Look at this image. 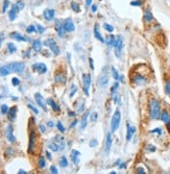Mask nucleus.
Instances as JSON below:
<instances>
[{
	"instance_id": "55",
	"label": "nucleus",
	"mask_w": 170,
	"mask_h": 174,
	"mask_svg": "<svg viewBox=\"0 0 170 174\" xmlns=\"http://www.w3.org/2000/svg\"><path fill=\"white\" fill-rule=\"evenodd\" d=\"M92 5V0H86V7H89Z\"/></svg>"
},
{
	"instance_id": "20",
	"label": "nucleus",
	"mask_w": 170,
	"mask_h": 174,
	"mask_svg": "<svg viewBox=\"0 0 170 174\" xmlns=\"http://www.w3.org/2000/svg\"><path fill=\"white\" fill-rule=\"evenodd\" d=\"M94 35H95V38L97 39L98 41L101 42V43H104V39L102 38V35H101L100 34V31H99V28H98V24H95V26H94Z\"/></svg>"
},
{
	"instance_id": "50",
	"label": "nucleus",
	"mask_w": 170,
	"mask_h": 174,
	"mask_svg": "<svg viewBox=\"0 0 170 174\" xmlns=\"http://www.w3.org/2000/svg\"><path fill=\"white\" fill-rule=\"evenodd\" d=\"M28 107L29 109H31L32 112H34L35 114H39V111H38V109L37 107H35L34 106H32V104H28Z\"/></svg>"
},
{
	"instance_id": "30",
	"label": "nucleus",
	"mask_w": 170,
	"mask_h": 174,
	"mask_svg": "<svg viewBox=\"0 0 170 174\" xmlns=\"http://www.w3.org/2000/svg\"><path fill=\"white\" fill-rule=\"evenodd\" d=\"M144 19H145L146 22H150V21L153 19V14H151V12H150L149 10H146V11H145V14H144Z\"/></svg>"
},
{
	"instance_id": "3",
	"label": "nucleus",
	"mask_w": 170,
	"mask_h": 174,
	"mask_svg": "<svg viewBox=\"0 0 170 174\" xmlns=\"http://www.w3.org/2000/svg\"><path fill=\"white\" fill-rule=\"evenodd\" d=\"M8 69L11 70L12 73H23V71L25 70V64L24 63H20V62H15V63H10L8 65H7Z\"/></svg>"
},
{
	"instance_id": "48",
	"label": "nucleus",
	"mask_w": 170,
	"mask_h": 174,
	"mask_svg": "<svg viewBox=\"0 0 170 174\" xmlns=\"http://www.w3.org/2000/svg\"><path fill=\"white\" fill-rule=\"evenodd\" d=\"M56 126H58V129L61 131V133H64L65 131V127L63 126V124L61 122H58V124H56Z\"/></svg>"
},
{
	"instance_id": "40",
	"label": "nucleus",
	"mask_w": 170,
	"mask_h": 174,
	"mask_svg": "<svg viewBox=\"0 0 170 174\" xmlns=\"http://www.w3.org/2000/svg\"><path fill=\"white\" fill-rule=\"evenodd\" d=\"M98 145V141L96 139H92L90 142H89V146L91 147V148H94V147H96Z\"/></svg>"
},
{
	"instance_id": "19",
	"label": "nucleus",
	"mask_w": 170,
	"mask_h": 174,
	"mask_svg": "<svg viewBox=\"0 0 170 174\" xmlns=\"http://www.w3.org/2000/svg\"><path fill=\"white\" fill-rule=\"evenodd\" d=\"M112 134L111 133L106 134V152L109 153L110 150H111V147H112Z\"/></svg>"
},
{
	"instance_id": "52",
	"label": "nucleus",
	"mask_w": 170,
	"mask_h": 174,
	"mask_svg": "<svg viewBox=\"0 0 170 174\" xmlns=\"http://www.w3.org/2000/svg\"><path fill=\"white\" fill-rule=\"evenodd\" d=\"M17 5H18V7H19L20 10H22V8H24V2H22V1H19V2H18Z\"/></svg>"
},
{
	"instance_id": "13",
	"label": "nucleus",
	"mask_w": 170,
	"mask_h": 174,
	"mask_svg": "<svg viewBox=\"0 0 170 174\" xmlns=\"http://www.w3.org/2000/svg\"><path fill=\"white\" fill-rule=\"evenodd\" d=\"M7 138L11 143H14L16 141V137L14 136V128L12 125H8L7 128Z\"/></svg>"
},
{
	"instance_id": "31",
	"label": "nucleus",
	"mask_w": 170,
	"mask_h": 174,
	"mask_svg": "<svg viewBox=\"0 0 170 174\" xmlns=\"http://www.w3.org/2000/svg\"><path fill=\"white\" fill-rule=\"evenodd\" d=\"M38 167L40 168V169H43V168L46 167V161H45V158L44 157H40V158H39Z\"/></svg>"
},
{
	"instance_id": "51",
	"label": "nucleus",
	"mask_w": 170,
	"mask_h": 174,
	"mask_svg": "<svg viewBox=\"0 0 170 174\" xmlns=\"http://www.w3.org/2000/svg\"><path fill=\"white\" fill-rule=\"evenodd\" d=\"M50 170H51V173H53V174H58L59 173L58 168H56L55 166H51V167H50Z\"/></svg>"
},
{
	"instance_id": "45",
	"label": "nucleus",
	"mask_w": 170,
	"mask_h": 174,
	"mask_svg": "<svg viewBox=\"0 0 170 174\" xmlns=\"http://www.w3.org/2000/svg\"><path fill=\"white\" fill-rule=\"evenodd\" d=\"M165 93L167 95H170V80H168L165 85Z\"/></svg>"
},
{
	"instance_id": "57",
	"label": "nucleus",
	"mask_w": 170,
	"mask_h": 174,
	"mask_svg": "<svg viewBox=\"0 0 170 174\" xmlns=\"http://www.w3.org/2000/svg\"><path fill=\"white\" fill-rule=\"evenodd\" d=\"M151 133H158V134H162V131H161V128H156V129L151 130Z\"/></svg>"
},
{
	"instance_id": "42",
	"label": "nucleus",
	"mask_w": 170,
	"mask_h": 174,
	"mask_svg": "<svg viewBox=\"0 0 170 174\" xmlns=\"http://www.w3.org/2000/svg\"><path fill=\"white\" fill-rule=\"evenodd\" d=\"M8 7H10V1H8V0H4L3 7H2V12H3V13H5V12H7V10L8 8Z\"/></svg>"
},
{
	"instance_id": "49",
	"label": "nucleus",
	"mask_w": 170,
	"mask_h": 174,
	"mask_svg": "<svg viewBox=\"0 0 170 174\" xmlns=\"http://www.w3.org/2000/svg\"><path fill=\"white\" fill-rule=\"evenodd\" d=\"M37 31H39V34H43V32L45 31V28H44L42 25H40V24H38V25H37Z\"/></svg>"
},
{
	"instance_id": "12",
	"label": "nucleus",
	"mask_w": 170,
	"mask_h": 174,
	"mask_svg": "<svg viewBox=\"0 0 170 174\" xmlns=\"http://www.w3.org/2000/svg\"><path fill=\"white\" fill-rule=\"evenodd\" d=\"M19 11H20V8L18 7L17 4H14L13 7H12L11 11L8 12V18H10L11 21H14L15 19H16L17 15H18V13H19Z\"/></svg>"
},
{
	"instance_id": "25",
	"label": "nucleus",
	"mask_w": 170,
	"mask_h": 174,
	"mask_svg": "<svg viewBox=\"0 0 170 174\" xmlns=\"http://www.w3.org/2000/svg\"><path fill=\"white\" fill-rule=\"evenodd\" d=\"M54 80H55V82H58V83H64L66 82V76L63 73H58L54 76Z\"/></svg>"
},
{
	"instance_id": "44",
	"label": "nucleus",
	"mask_w": 170,
	"mask_h": 174,
	"mask_svg": "<svg viewBox=\"0 0 170 174\" xmlns=\"http://www.w3.org/2000/svg\"><path fill=\"white\" fill-rule=\"evenodd\" d=\"M118 87H119V83L116 82L114 85H113L112 87V90H111V93H112V95L113 94H116V91H117V89H118Z\"/></svg>"
},
{
	"instance_id": "32",
	"label": "nucleus",
	"mask_w": 170,
	"mask_h": 174,
	"mask_svg": "<svg viewBox=\"0 0 170 174\" xmlns=\"http://www.w3.org/2000/svg\"><path fill=\"white\" fill-rule=\"evenodd\" d=\"M48 148L50 149V150H52V151H54V152L59 150V146L55 142L54 143H50L49 145H48Z\"/></svg>"
},
{
	"instance_id": "26",
	"label": "nucleus",
	"mask_w": 170,
	"mask_h": 174,
	"mask_svg": "<svg viewBox=\"0 0 170 174\" xmlns=\"http://www.w3.org/2000/svg\"><path fill=\"white\" fill-rule=\"evenodd\" d=\"M115 42H116V37H115V35H109V37L106 39V43L110 47H114Z\"/></svg>"
},
{
	"instance_id": "62",
	"label": "nucleus",
	"mask_w": 170,
	"mask_h": 174,
	"mask_svg": "<svg viewBox=\"0 0 170 174\" xmlns=\"http://www.w3.org/2000/svg\"><path fill=\"white\" fill-rule=\"evenodd\" d=\"M18 173H19V174H25L26 172L24 170H19V172H18Z\"/></svg>"
},
{
	"instance_id": "10",
	"label": "nucleus",
	"mask_w": 170,
	"mask_h": 174,
	"mask_svg": "<svg viewBox=\"0 0 170 174\" xmlns=\"http://www.w3.org/2000/svg\"><path fill=\"white\" fill-rule=\"evenodd\" d=\"M35 102H37V104L39 106L41 107L43 111H47V107H46V104H45V101H44V98L42 97V95L40 94V93H35Z\"/></svg>"
},
{
	"instance_id": "5",
	"label": "nucleus",
	"mask_w": 170,
	"mask_h": 174,
	"mask_svg": "<svg viewBox=\"0 0 170 174\" xmlns=\"http://www.w3.org/2000/svg\"><path fill=\"white\" fill-rule=\"evenodd\" d=\"M114 48H115L116 56H117L118 59H120L122 48H123V39H122L121 35H117V37H116V42H115Z\"/></svg>"
},
{
	"instance_id": "11",
	"label": "nucleus",
	"mask_w": 170,
	"mask_h": 174,
	"mask_svg": "<svg viewBox=\"0 0 170 174\" xmlns=\"http://www.w3.org/2000/svg\"><path fill=\"white\" fill-rule=\"evenodd\" d=\"M32 69L35 70L38 73H40V74H45L47 72L46 65L43 64V63H37V64H34L32 65Z\"/></svg>"
},
{
	"instance_id": "41",
	"label": "nucleus",
	"mask_w": 170,
	"mask_h": 174,
	"mask_svg": "<svg viewBox=\"0 0 170 174\" xmlns=\"http://www.w3.org/2000/svg\"><path fill=\"white\" fill-rule=\"evenodd\" d=\"M77 92V88L75 85H72L71 86V92H70V97L72 98L74 95H75V93Z\"/></svg>"
},
{
	"instance_id": "4",
	"label": "nucleus",
	"mask_w": 170,
	"mask_h": 174,
	"mask_svg": "<svg viewBox=\"0 0 170 174\" xmlns=\"http://www.w3.org/2000/svg\"><path fill=\"white\" fill-rule=\"evenodd\" d=\"M91 75L90 74H86L83 73V93H85L86 96H89L90 95V92H89V90H90V87H91Z\"/></svg>"
},
{
	"instance_id": "63",
	"label": "nucleus",
	"mask_w": 170,
	"mask_h": 174,
	"mask_svg": "<svg viewBox=\"0 0 170 174\" xmlns=\"http://www.w3.org/2000/svg\"><path fill=\"white\" fill-rule=\"evenodd\" d=\"M69 116H74V113H71V112H69Z\"/></svg>"
},
{
	"instance_id": "43",
	"label": "nucleus",
	"mask_w": 170,
	"mask_h": 174,
	"mask_svg": "<svg viewBox=\"0 0 170 174\" xmlns=\"http://www.w3.org/2000/svg\"><path fill=\"white\" fill-rule=\"evenodd\" d=\"M35 25H29L27 28H26V31L28 32V34H32V32H35Z\"/></svg>"
},
{
	"instance_id": "1",
	"label": "nucleus",
	"mask_w": 170,
	"mask_h": 174,
	"mask_svg": "<svg viewBox=\"0 0 170 174\" xmlns=\"http://www.w3.org/2000/svg\"><path fill=\"white\" fill-rule=\"evenodd\" d=\"M149 115L151 119H158L161 116L160 102L157 99H151L149 102Z\"/></svg>"
},
{
	"instance_id": "29",
	"label": "nucleus",
	"mask_w": 170,
	"mask_h": 174,
	"mask_svg": "<svg viewBox=\"0 0 170 174\" xmlns=\"http://www.w3.org/2000/svg\"><path fill=\"white\" fill-rule=\"evenodd\" d=\"M47 103H48L49 106L52 107V110L54 111V112H59V106L54 102V101L52 100V99H50V98L47 99Z\"/></svg>"
},
{
	"instance_id": "16",
	"label": "nucleus",
	"mask_w": 170,
	"mask_h": 174,
	"mask_svg": "<svg viewBox=\"0 0 170 174\" xmlns=\"http://www.w3.org/2000/svg\"><path fill=\"white\" fill-rule=\"evenodd\" d=\"M135 133H136V127L130 126V124H127V130H126V141L127 142H130V141L132 140V138Z\"/></svg>"
},
{
	"instance_id": "64",
	"label": "nucleus",
	"mask_w": 170,
	"mask_h": 174,
	"mask_svg": "<svg viewBox=\"0 0 170 174\" xmlns=\"http://www.w3.org/2000/svg\"><path fill=\"white\" fill-rule=\"evenodd\" d=\"M0 46H1V39H0Z\"/></svg>"
},
{
	"instance_id": "46",
	"label": "nucleus",
	"mask_w": 170,
	"mask_h": 174,
	"mask_svg": "<svg viewBox=\"0 0 170 174\" xmlns=\"http://www.w3.org/2000/svg\"><path fill=\"white\" fill-rule=\"evenodd\" d=\"M12 85L15 86V87H17V86H19L20 85V80L17 78V77H14L13 79H12Z\"/></svg>"
},
{
	"instance_id": "24",
	"label": "nucleus",
	"mask_w": 170,
	"mask_h": 174,
	"mask_svg": "<svg viewBox=\"0 0 170 174\" xmlns=\"http://www.w3.org/2000/svg\"><path fill=\"white\" fill-rule=\"evenodd\" d=\"M32 48L35 52H40L42 50V42L40 40H35L32 42Z\"/></svg>"
},
{
	"instance_id": "34",
	"label": "nucleus",
	"mask_w": 170,
	"mask_h": 174,
	"mask_svg": "<svg viewBox=\"0 0 170 174\" xmlns=\"http://www.w3.org/2000/svg\"><path fill=\"white\" fill-rule=\"evenodd\" d=\"M111 70H112V75H113V77H114V79L115 80H119V77H120V75H119L118 71L116 70V68L114 67V66H112Z\"/></svg>"
},
{
	"instance_id": "33",
	"label": "nucleus",
	"mask_w": 170,
	"mask_h": 174,
	"mask_svg": "<svg viewBox=\"0 0 170 174\" xmlns=\"http://www.w3.org/2000/svg\"><path fill=\"white\" fill-rule=\"evenodd\" d=\"M7 50L10 53H15L17 51V47L15 46L14 43H8L7 44Z\"/></svg>"
},
{
	"instance_id": "9",
	"label": "nucleus",
	"mask_w": 170,
	"mask_h": 174,
	"mask_svg": "<svg viewBox=\"0 0 170 174\" xmlns=\"http://www.w3.org/2000/svg\"><path fill=\"white\" fill-rule=\"evenodd\" d=\"M63 26H64V29L66 32H72L75 31V25H74L73 21L71 19H66L63 23Z\"/></svg>"
},
{
	"instance_id": "27",
	"label": "nucleus",
	"mask_w": 170,
	"mask_h": 174,
	"mask_svg": "<svg viewBox=\"0 0 170 174\" xmlns=\"http://www.w3.org/2000/svg\"><path fill=\"white\" fill-rule=\"evenodd\" d=\"M12 72L11 70L8 69L7 66H2V67H0V76H7L8 74H11Z\"/></svg>"
},
{
	"instance_id": "18",
	"label": "nucleus",
	"mask_w": 170,
	"mask_h": 174,
	"mask_svg": "<svg viewBox=\"0 0 170 174\" xmlns=\"http://www.w3.org/2000/svg\"><path fill=\"white\" fill-rule=\"evenodd\" d=\"M17 106H13L12 109L8 110V112H7V118L10 121H14L15 119H16V116H17Z\"/></svg>"
},
{
	"instance_id": "17",
	"label": "nucleus",
	"mask_w": 170,
	"mask_h": 174,
	"mask_svg": "<svg viewBox=\"0 0 170 174\" xmlns=\"http://www.w3.org/2000/svg\"><path fill=\"white\" fill-rule=\"evenodd\" d=\"M79 157H80V152L78 150H75V149H73V150H71V160L75 165H78L79 163Z\"/></svg>"
},
{
	"instance_id": "59",
	"label": "nucleus",
	"mask_w": 170,
	"mask_h": 174,
	"mask_svg": "<svg viewBox=\"0 0 170 174\" xmlns=\"http://www.w3.org/2000/svg\"><path fill=\"white\" fill-rule=\"evenodd\" d=\"M47 126H49V127H53V126H54V124H53V123H52L51 121H49L48 123H47Z\"/></svg>"
},
{
	"instance_id": "7",
	"label": "nucleus",
	"mask_w": 170,
	"mask_h": 174,
	"mask_svg": "<svg viewBox=\"0 0 170 174\" xmlns=\"http://www.w3.org/2000/svg\"><path fill=\"white\" fill-rule=\"evenodd\" d=\"M109 83V74H108V69L106 68V71L103 70V72L101 73V75L98 78V85H99L100 88H106Z\"/></svg>"
},
{
	"instance_id": "35",
	"label": "nucleus",
	"mask_w": 170,
	"mask_h": 174,
	"mask_svg": "<svg viewBox=\"0 0 170 174\" xmlns=\"http://www.w3.org/2000/svg\"><path fill=\"white\" fill-rule=\"evenodd\" d=\"M59 166L63 168H66L68 166V161H67L66 157H62L61 158H59Z\"/></svg>"
},
{
	"instance_id": "53",
	"label": "nucleus",
	"mask_w": 170,
	"mask_h": 174,
	"mask_svg": "<svg viewBox=\"0 0 170 174\" xmlns=\"http://www.w3.org/2000/svg\"><path fill=\"white\" fill-rule=\"evenodd\" d=\"M97 8H98V7H97L96 4H92L91 5V11L93 12V13H95V12L97 11Z\"/></svg>"
},
{
	"instance_id": "37",
	"label": "nucleus",
	"mask_w": 170,
	"mask_h": 174,
	"mask_svg": "<svg viewBox=\"0 0 170 174\" xmlns=\"http://www.w3.org/2000/svg\"><path fill=\"white\" fill-rule=\"evenodd\" d=\"M71 8H72V11H74L75 13H78V12H80L79 4L76 3V2H72V3H71Z\"/></svg>"
},
{
	"instance_id": "39",
	"label": "nucleus",
	"mask_w": 170,
	"mask_h": 174,
	"mask_svg": "<svg viewBox=\"0 0 170 174\" xmlns=\"http://www.w3.org/2000/svg\"><path fill=\"white\" fill-rule=\"evenodd\" d=\"M8 106H7V104H2L1 107H0V111H1V114H3V115H5V114H7L8 112Z\"/></svg>"
},
{
	"instance_id": "36",
	"label": "nucleus",
	"mask_w": 170,
	"mask_h": 174,
	"mask_svg": "<svg viewBox=\"0 0 170 174\" xmlns=\"http://www.w3.org/2000/svg\"><path fill=\"white\" fill-rule=\"evenodd\" d=\"M103 28L106 29V31H109V32L114 31V26L111 25V24H109V23H104L103 24Z\"/></svg>"
},
{
	"instance_id": "60",
	"label": "nucleus",
	"mask_w": 170,
	"mask_h": 174,
	"mask_svg": "<svg viewBox=\"0 0 170 174\" xmlns=\"http://www.w3.org/2000/svg\"><path fill=\"white\" fill-rule=\"evenodd\" d=\"M76 123H77V121H76V120H75V121H73V123H71L70 127H71V128H72V127H74V126H75V125H76Z\"/></svg>"
},
{
	"instance_id": "22",
	"label": "nucleus",
	"mask_w": 170,
	"mask_h": 174,
	"mask_svg": "<svg viewBox=\"0 0 170 174\" xmlns=\"http://www.w3.org/2000/svg\"><path fill=\"white\" fill-rule=\"evenodd\" d=\"M160 118H161V120H162L164 123H165V124H167V125L170 124V115L168 114V112L164 111V112L161 114Z\"/></svg>"
},
{
	"instance_id": "38",
	"label": "nucleus",
	"mask_w": 170,
	"mask_h": 174,
	"mask_svg": "<svg viewBox=\"0 0 170 174\" xmlns=\"http://www.w3.org/2000/svg\"><path fill=\"white\" fill-rule=\"evenodd\" d=\"M97 119H98V113L97 112H93L90 115V120H91V122H96L97 121Z\"/></svg>"
},
{
	"instance_id": "8",
	"label": "nucleus",
	"mask_w": 170,
	"mask_h": 174,
	"mask_svg": "<svg viewBox=\"0 0 170 174\" xmlns=\"http://www.w3.org/2000/svg\"><path fill=\"white\" fill-rule=\"evenodd\" d=\"M35 141H37V134L34 130L31 131L29 134V143H28V153H34V150L35 148Z\"/></svg>"
},
{
	"instance_id": "58",
	"label": "nucleus",
	"mask_w": 170,
	"mask_h": 174,
	"mask_svg": "<svg viewBox=\"0 0 170 174\" xmlns=\"http://www.w3.org/2000/svg\"><path fill=\"white\" fill-rule=\"evenodd\" d=\"M46 157H47V158H48V160H51V154H50V152H48V151H46Z\"/></svg>"
},
{
	"instance_id": "6",
	"label": "nucleus",
	"mask_w": 170,
	"mask_h": 174,
	"mask_svg": "<svg viewBox=\"0 0 170 174\" xmlns=\"http://www.w3.org/2000/svg\"><path fill=\"white\" fill-rule=\"evenodd\" d=\"M44 44H45L47 47L50 48V50L53 52V54L54 55L59 54V47L56 45L55 41L53 40V39H47V40L44 42Z\"/></svg>"
},
{
	"instance_id": "2",
	"label": "nucleus",
	"mask_w": 170,
	"mask_h": 174,
	"mask_svg": "<svg viewBox=\"0 0 170 174\" xmlns=\"http://www.w3.org/2000/svg\"><path fill=\"white\" fill-rule=\"evenodd\" d=\"M120 121H121V114L117 110V111H115L114 114H113L112 119H111V131L112 133H115V131L119 128V126H120Z\"/></svg>"
},
{
	"instance_id": "15",
	"label": "nucleus",
	"mask_w": 170,
	"mask_h": 174,
	"mask_svg": "<svg viewBox=\"0 0 170 174\" xmlns=\"http://www.w3.org/2000/svg\"><path fill=\"white\" fill-rule=\"evenodd\" d=\"M133 82L134 83H136L137 86H144L145 83L147 82V80H146L145 77H143L142 75H136L133 78Z\"/></svg>"
},
{
	"instance_id": "47",
	"label": "nucleus",
	"mask_w": 170,
	"mask_h": 174,
	"mask_svg": "<svg viewBox=\"0 0 170 174\" xmlns=\"http://www.w3.org/2000/svg\"><path fill=\"white\" fill-rule=\"evenodd\" d=\"M130 5H133V7H140V5H142V2L140 0H135V1L130 2Z\"/></svg>"
},
{
	"instance_id": "61",
	"label": "nucleus",
	"mask_w": 170,
	"mask_h": 174,
	"mask_svg": "<svg viewBox=\"0 0 170 174\" xmlns=\"http://www.w3.org/2000/svg\"><path fill=\"white\" fill-rule=\"evenodd\" d=\"M90 63H91V68L92 69H94V65H93V59H90Z\"/></svg>"
},
{
	"instance_id": "14",
	"label": "nucleus",
	"mask_w": 170,
	"mask_h": 174,
	"mask_svg": "<svg viewBox=\"0 0 170 174\" xmlns=\"http://www.w3.org/2000/svg\"><path fill=\"white\" fill-rule=\"evenodd\" d=\"M55 16V11L52 10V8H47V10L44 11V18L47 21L52 20Z\"/></svg>"
},
{
	"instance_id": "56",
	"label": "nucleus",
	"mask_w": 170,
	"mask_h": 174,
	"mask_svg": "<svg viewBox=\"0 0 170 174\" xmlns=\"http://www.w3.org/2000/svg\"><path fill=\"white\" fill-rule=\"evenodd\" d=\"M138 173H141V174H144V173H146L145 172V170L143 169L142 167H140V168H138Z\"/></svg>"
},
{
	"instance_id": "21",
	"label": "nucleus",
	"mask_w": 170,
	"mask_h": 174,
	"mask_svg": "<svg viewBox=\"0 0 170 174\" xmlns=\"http://www.w3.org/2000/svg\"><path fill=\"white\" fill-rule=\"evenodd\" d=\"M88 117H89V112H86L82 117V121H80V129H85L87 127L88 124Z\"/></svg>"
},
{
	"instance_id": "54",
	"label": "nucleus",
	"mask_w": 170,
	"mask_h": 174,
	"mask_svg": "<svg viewBox=\"0 0 170 174\" xmlns=\"http://www.w3.org/2000/svg\"><path fill=\"white\" fill-rule=\"evenodd\" d=\"M39 127H40V129H41L42 133H45V131H46V127L44 126L43 124H40V126H39Z\"/></svg>"
},
{
	"instance_id": "28",
	"label": "nucleus",
	"mask_w": 170,
	"mask_h": 174,
	"mask_svg": "<svg viewBox=\"0 0 170 174\" xmlns=\"http://www.w3.org/2000/svg\"><path fill=\"white\" fill-rule=\"evenodd\" d=\"M55 29H56V32H58V35H59V37H61V38L64 37V35H65V29H64V26H63L62 23L58 24Z\"/></svg>"
},
{
	"instance_id": "23",
	"label": "nucleus",
	"mask_w": 170,
	"mask_h": 174,
	"mask_svg": "<svg viewBox=\"0 0 170 174\" xmlns=\"http://www.w3.org/2000/svg\"><path fill=\"white\" fill-rule=\"evenodd\" d=\"M11 38H13V39H15V40H17V41H21V42H27L28 41L26 38H24L23 35H21L19 32H12Z\"/></svg>"
}]
</instances>
